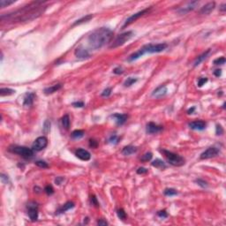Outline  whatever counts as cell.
<instances>
[{"label":"cell","mask_w":226,"mask_h":226,"mask_svg":"<svg viewBox=\"0 0 226 226\" xmlns=\"http://www.w3.org/2000/svg\"><path fill=\"white\" fill-rule=\"evenodd\" d=\"M195 110V107H192V108H190L188 110H187V114H192L193 113V111Z\"/></svg>","instance_id":"obj_53"},{"label":"cell","mask_w":226,"mask_h":226,"mask_svg":"<svg viewBox=\"0 0 226 226\" xmlns=\"http://www.w3.org/2000/svg\"><path fill=\"white\" fill-rule=\"evenodd\" d=\"M137 81H138V79H137L136 78H133V77H129L125 79V81L124 82V85L125 87H131L132 85H133L134 83H136Z\"/></svg>","instance_id":"obj_29"},{"label":"cell","mask_w":226,"mask_h":226,"mask_svg":"<svg viewBox=\"0 0 226 226\" xmlns=\"http://www.w3.org/2000/svg\"><path fill=\"white\" fill-rule=\"evenodd\" d=\"M85 134V132L83 130H74L72 133V139H80L82 138Z\"/></svg>","instance_id":"obj_28"},{"label":"cell","mask_w":226,"mask_h":226,"mask_svg":"<svg viewBox=\"0 0 226 226\" xmlns=\"http://www.w3.org/2000/svg\"><path fill=\"white\" fill-rule=\"evenodd\" d=\"M75 156L82 161H88L90 160L91 158V155L90 153L88 152L87 150H85L83 148H79L75 151Z\"/></svg>","instance_id":"obj_16"},{"label":"cell","mask_w":226,"mask_h":226,"mask_svg":"<svg viewBox=\"0 0 226 226\" xmlns=\"http://www.w3.org/2000/svg\"><path fill=\"white\" fill-rule=\"evenodd\" d=\"M35 97V95L34 93H27L25 97H24V102L23 105L26 107H30L33 105L34 103V100Z\"/></svg>","instance_id":"obj_19"},{"label":"cell","mask_w":226,"mask_h":226,"mask_svg":"<svg viewBox=\"0 0 226 226\" xmlns=\"http://www.w3.org/2000/svg\"><path fill=\"white\" fill-rule=\"evenodd\" d=\"M48 145V139L45 136H40L34 141L32 145V149L34 151H41L44 149Z\"/></svg>","instance_id":"obj_8"},{"label":"cell","mask_w":226,"mask_h":226,"mask_svg":"<svg viewBox=\"0 0 226 226\" xmlns=\"http://www.w3.org/2000/svg\"><path fill=\"white\" fill-rule=\"evenodd\" d=\"M50 128H51V122L49 120H46L44 124H43V131L45 134H47L48 133L50 132Z\"/></svg>","instance_id":"obj_34"},{"label":"cell","mask_w":226,"mask_h":226,"mask_svg":"<svg viewBox=\"0 0 226 226\" xmlns=\"http://www.w3.org/2000/svg\"><path fill=\"white\" fill-rule=\"evenodd\" d=\"M74 55L77 58L81 59V60L87 59L90 56V54H89V52H88V51L86 50L85 48L82 46H79L76 48V50L74 51Z\"/></svg>","instance_id":"obj_11"},{"label":"cell","mask_w":226,"mask_h":226,"mask_svg":"<svg viewBox=\"0 0 226 226\" xmlns=\"http://www.w3.org/2000/svg\"><path fill=\"white\" fill-rule=\"evenodd\" d=\"M74 208V203L72 202V201H67L66 203H64L62 207H60L58 210H56V215H60V214H63L64 212H66L69 209Z\"/></svg>","instance_id":"obj_20"},{"label":"cell","mask_w":226,"mask_h":226,"mask_svg":"<svg viewBox=\"0 0 226 226\" xmlns=\"http://www.w3.org/2000/svg\"><path fill=\"white\" fill-rule=\"evenodd\" d=\"M28 214L32 222H35L38 219V205L35 201H30L27 205Z\"/></svg>","instance_id":"obj_7"},{"label":"cell","mask_w":226,"mask_h":226,"mask_svg":"<svg viewBox=\"0 0 226 226\" xmlns=\"http://www.w3.org/2000/svg\"><path fill=\"white\" fill-rule=\"evenodd\" d=\"M61 87H62V84H60V83H58V84H55V85H53V86H51V87H49L44 88L43 92H44L45 95H51V94H53V93H55V92H56V91H58Z\"/></svg>","instance_id":"obj_23"},{"label":"cell","mask_w":226,"mask_h":226,"mask_svg":"<svg viewBox=\"0 0 226 226\" xmlns=\"http://www.w3.org/2000/svg\"><path fill=\"white\" fill-rule=\"evenodd\" d=\"M90 201H91L92 205H94L95 207H96V208L99 207V202H98V200H97V198H96L95 195H92L90 197Z\"/></svg>","instance_id":"obj_41"},{"label":"cell","mask_w":226,"mask_h":226,"mask_svg":"<svg viewBox=\"0 0 226 226\" xmlns=\"http://www.w3.org/2000/svg\"><path fill=\"white\" fill-rule=\"evenodd\" d=\"M72 105L75 108H82L85 106V103L83 102H74L72 103Z\"/></svg>","instance_id":"obj_45"},{"label":"cell","mask_w":226,"mask_h":226,"mask_svg":"<svg viewBox=\"0 0 226 226\" xmlns=\"http://www.w3.org/2000/svg\"><path fill=\"white\" fill-rule=\"evenodd\" d=\"M189 127L192 130H197V131H202L206 128V122L203 120H196L192 121V122L189 123Z\"/></svg>","instance_id":"obj_14"},{"label":"cell","mask_w":226,"mask_h":226,"mask_svg":"<svg viewBox=\"0 0 226 226\" xmlns=\"http://www.w3.org/2000/svg\"><path fill=\"white\" fill-rule=\"evenodd\" d=\"M164 129V127L162 125H158L153 122H149L147 125L146 127V132L148 134H154V133H157L159 132H161Z\"/></svg>","instance_id":"obj_12"},{"label":"cell","mask_w":226,"mask_h":226,"mask_svg":"<svg viewBox=\"0 0 226 226\" xmlns=\"http://www.w3.org/2000/svg\"><path fill=\"white\" fill-rule=\"evenodd\" d=\"M164 195L166 196H170V197H171V196H175L177 194V191L174 188H166L164 191Z\"/></svg>","instance_id":"obj_30"},{"label":"cell","mask_w":226,"mask_h":226,"mask_svg":"<svg viewBox=\"0 0 226 226\" xmlns=\"http://www.w3.org/2000/svg\"><path fill=\"white\" fill-rule=\"evenodd\" d=\"M61 123H62V125L64 128L66 129H69L70 127V118H69V115H64L62 118H61Z\"/></svg>","instance_id":"obj_27"},{"label":"cell","mask_w":226,"mask_h":226,"mask_svg":"<svg viewBox=\"0 0 226 226\" xmlns=\"http://www.w3.org/2000/svg\"><path fill=\"white\" fill-rule=\"evenodd\" d=\"M97 224H98V225H108V223H107L105 220L100 219V220L97 221Z\"/></svg>","instance_id":"obj_52"},{"label":"cell","mask_w":226,"mask_h":226,"mask_svg":"<svg viewBox=\"0 0 226 226\" xmlns=\"http://www.w3.org/2000/svg\"><path fill=\"white\" fill-rule=\"evenodd\" d=\"M137 148L134 147V146H131V145H129V146H125V148H123L122 151H121V153L125 156H131V155H133L135 154V153L137 152Z\"/></svg>","instance_id":"obj_21"},{"label":"cell","mask_w":226,"mask_h":226,"mask_svg":"<svg viewBox=\"0 0 226 226\" xmlns=\"http://www.w3.org/2000/svg\"><path fill=\"white\" fill-rule=\"evenodd\" d=\"M110 118L114 119V121L118 125H122L127 120L128 115L127 114H120V113H115V114L111 115Z\"/></svg>","instance_id":"obj_15"},{"label":"cell","mask_w":226,"mask_h":226,"mask_svg":"<svg viewBox=\"0 0 226 226\" xmlns=\"http://www.w3.org/2000/svg\"><path fill=\"white\" fill-rule=\"evenodd\" d=\"M150 9H151V8H147V9H143V10H141V11H140V12H136V13L131 15L130 17L127 18L126 20L125 21V24L123 25V28H125V27L129 26V25H130V24H132L133 22L136 21L137 20H139L141 17H142V16H144L147 12H148Z\"/></svg>","instance_id":"obj_9"},{"label":"cell","mask_w":226,"mask_h":226,"mask_svg":"<svg viewBox=\"0 0 226 226\" xmlns=\"http://www.w3.org/2000/svg\"><path fill=\"white\" fill-rule=\"evenodd\" d=\"M210 53V50H207L205 52H203L202 54H200L198 58L195 59V61H194V63H193V66L194 67H196V66H198L199 64H200V63L201 62H203L207 58H208V54Z\"/></svg>","instance_id":"obj_22"},{"label":"cell","mask_w":226,"mask_h":226,"mask_svg":"<svg viewBox=\"0 0 226 226\" xmlns=\"http://www.w3.org/2000/svg\"><path fill=\"white\" fill-rule=\"evenodd\" d=\"M214 75L216 77H220L222 75V70L221 69H216L214 71Z\"/></svg>","instance_id":"obj_50"},{"label":"cell","mask_w":226,"mask_h":226,"mask_svg":"<svg viewBox=\"0 0 226 226\" xmlns=\"http://www.w3.org/2000/svg\"><path fill=\"white\" fill-rule=\"evenodd\" d=\"M198 5H199V2L198 1L190 2V3H188L185 6H183V7L180 8V9L177 10V12H179L180 14H185V13H187V12H189L190 11H192L193 9H195L196 6Z\"/></svg>","instance_id":"obj_17"},{"label":"cell","mask_w":226,"mask_h":226,"mask_svg":"<svg viewBox=\"0 0 226 226\" xmlns=\"http://www.w3.org/2000/svg\"><path fill=\"white\" fill-rule=\"evenodd\" d=\"M35 164L40 167V168H43V169H47V168H49V164H48L46 162H44V161H36L35 162Z\"/></svg>","instance_id":"obj_36"},{"label":"cell","mask_w":226,"mask_h":226,"mask_svg":"<svg viewBox=\"0 0 226 226\" xmlns=\"http://www.w3.org/2000/svg\"><path fill=\"white\" fill-rule=\"evenodd\" d=\"M160 152L165 156V158L167 159L168 163L170 164H171L173 166H177V167L182 166L185 164V161L181 156L175 154V153L166 150V149H160Z\"/></svg>","instance_id":"obj_4"},{"label":"cell","mask_w":226,"mask_h":226,"mask_svg":"<svg viewBox=\"0 0 226 226\" xmlns=\"http://www.w3.org/2000/svg\"><path fill=\"white\" fill-rule=\"evenodd\" d=\"M226 4H223V5H221V6H220V11L221 12H225V10H226Z\"/></svg>","instance_id":"obj_54"},{"label":"cell","mask_w":226,"mask_h":226,"mask_svg":"<svg viewBox=\"0 0 226 226\" xmlns=\"http://www.w3.org/2000/svg\"><path fill=\"white\" fill-rule=\"evenodd\" d=\"M92 18H93V15H91V14L86 15V16H84V17H82L81 19H79V20H76V21L74 23V26L80 25V24H82V23H84V22H87V21H89V20H90Z\"/></svg>","instance_id":"obj_25"},{"label":"cell","mask_w":226,"mask_h":226,"mask_svg":"<svg viewBox=\"0 0 226 226\" xmlns=\"http://www.w3.org/2000/svg\"><path fill=\"white\" fill-rule=\"evenodd\" d=\"M148 169L144 168V167H141L137 170V174H140V175H143V174H147L148 173Z\"/></svg>","instance_id":"obj_46"},{"label":"cell","mask_w":226,"mask_h":226,"mask_svg":"<svg viewBox=\"0 0 226 226\" xmlns=\"http://www.w3.org/2000/svg\"><path fill=\"white\" fill-rule=\"evenodd\" d=\"M208 82V78H200L198 80V87H201Z\"/></svg>","instance_id":"obj_42"},{"label":"cell","mask_w":226,"mask_h":226,"mask_svg":"<svg viewBox=\"0 0 226 226\" xmlns=\"http://www.w3.org/2000/svg\"><path fill=\"white\" fill-rule=\"evenodd\" d=\"M113 37V31L108 28H100L93 31L87 38L88 45L93 50H99L109 43Z\"/></svg>","instance_id":"obj_2"},{"label":"cell","mask_w":226,"mask_h":226,"mask_svg":"<svg viewBox=\"0 0 226 226\" xmlns=\"http://www.w3.org/2000/svg\"><path fill=\"white\" fill-rule=\"evenodd\" d=\"M47 6L44 5V2H33L19 10H16L8 14L1 15V21L4 23H17L33 20L39 16H41Z\"/></svg>","instance_id":"obj_1"},{"label":"cell","mask_w":226,"mask_h":226,"mask_svg":"<svg viewBox=\"0 0 226 226\" xmlns=\"http://www.w3.org/2000/svg\"><path fill=\"white\" fill-rule=\"evenodd\" d=\"M111 91H112L111 87H107L102 91L101 95L102 96V97H108V96H110L111 95Z\"/></svg>","instance_id":"obj_38"},{"label":"cell","mask_w":226,"mask_h":226,"mask_svg":"<svg viewBox=\"0 0 226 226\" xmlns=\"http://www.w3.org/2000/svg\"><path fill=\"white\" fill-rule=\"evenodd\" d=\"M44 192L47 193L48 195H51V194H53V193H54V189H53V187H52V185H46L45 188H44Z\"/></svg>","instance_id":"obj_37"},{"label":"cell","mask_w":226,"mask_h":226,"mask_svg":"<svg viewBox=\"0 0 226 226\" xmlns=\"http://www.w3.org/2000/svg\"><path fill=\"white\" fill-rule=\"evenodd\" d=\"M166 94H167V87H166V86L162 85V86L156 87V89L153 91L152 96L153 97L157 98V99H160V98L164 97V96H165Z\"/></svg>","instance_id":"obj_13"},{"label":"cell","mask_w":226,"mask_h":226,"mask_svg":"<svg viewBox=\"0 0 226 226\" xmlns=\"http://www.w3.org/2000/svg\"><path fill=\"white\" fill-rule=\"evenodd\" d=\"M119 140H120V138H119V137H118V135L113 134V135H111V136L110 137V138H109L108 141H109L110 144H114V145H116V144L118 143Z\"/></svg>","instance_id":"obj_33"},{"label":"cell","mask_w":226,"mask_h":226,"mask_svg":"<svg viewBox=\"0 0 226 226\" xmlns=\"http://www.w3.org/2000/svg\"><path fill=\"white\" fill-rule=\"evenodd\" d=\"M167 47H168L167 43H157V44L149 43V44H146V45H144L143 47H141L138 51L134 52L133 54H132L130 56H129L128 61L129 62L135 61L137 59H139L140 58H141L142 56H144L145 54H147V53L151 54V53L162 52V51H164V50L167 49Z\"/></svg>","instance_id":"obj_3"},{"label":"cell","mask_w":226,"mask_h":226,"mask_svg":"<svg viewBox=\"0 0 226 226\" xmlns=\"http://www.w3.org/2000/svg\"><path fill=\"white\" fill-rule=\"evenodd\" d=\"M16 1H14V0H12V1H6V0H1L0 1V5H1V7H5V6H8V5H12L14 4Z\"/></svg>","instance_id":"obj_39"},{"label":"cell","mask_w":226,"mask_h":226,"mask_svg":"<svg viewBox=\"0 0 226 226\" xmlns=\"http://www.w3.org/2000/svg\"><path fill=\"white\" fill-rule=\"evenodd\" d=\"M214 64H215V66H219V64H225V58H223V56H222V58H216L214 60Z\"/></svg>","instance_id":"obj_40"},{"label":"cell","mask_w":226,"mask_h":226,"mask_svg":"<svg viewBox=\"0 0 226 226\" xmlns=\"http://www.w3.org/2000/svg\"><path fill=\"white\" fill-rule=\"evenodd\" d=\"M151 165L159 170H165L167 168V164L161 159H156L151 163Z\"/></svg>","instance_id":"obj_24"},{"label":"cell","mask_w":226,"mask_h":226,"mask_svg":"<svg viewBox=\"0 0 226 226\" xmlns=\"http://www.w3.org/2000/svg\"><path fill=\"white\" fill-rule=\"evenodd\" d=\"M123 72H124L123 68H122V67H120V66L116 67V68L113 69V74H122Z\"/></svg>","instance_id":"obj_47"},{"label":"cell","mask_w":226,"mask_h":226,"mask_svg":"<svg viewBox=\"0 0 226 226\" xmlns=\"http://www.w3.org/2000/svg\"><path fill=\"white\" fill-rule=\"evenodd\" d=\"M1 180L4 184H7V181H8V177L7 176H5V174H1Z\"/></svg>","instance_id":"obj_51"},{"label":"cell","mask_w":226,"mask_h":226,"mask_svg":"<svg viewBox=\"0 0 226 226\" xmlns=\"http://www.w3.org/2000/svg\"><path fill=\"white\" fill-rule=\"evenodd\" d=\"M89 146L91 147V148H97V146H98V142L96 141L95 140H90L89 141Z\"/></svg>","instance_id":"obj_48"},{"label":"cell","mask_w":226,"mask_h":226,"mask_svg":"<svg viewBox=\"0 0 226 226\" xmlns=\"http://www.w3.org/2000/svg\"><path fill=\"white\" fill-rule=\"evenodd\" d=\"M152 157H153L152 153L151 152H147L141 156V162H148V161H150L152 159Z\"/></svg>","instance_id":"obj_32"},{"label":"cell","mask_w":226,"mask_h":226,"mask_svg":"<svg viewBox=\"0 0 226 226\" xmlns=\"http://www.w3.org/2000/svg\"><path fill=\"white\" fill-rule=\"evenodd\" d=\"M117 215H118V217L119 219H121V220H125L126 219V217H127V215H126V213H125V211L124 210L123 208H119V209H118L117 210Z\"/></svg>","instance_id":"obj_31"},{"label":"cell","mask_w":226,"mask_h":226,"mask_svg":"<svg viewBox=\"0 0 226 226\" xmlns=\"http://www.w3.org/2000/svg\"><path fill=\"white\" fill-rule=\"evenodd\" d=\"M10 151L14 153L16 155H19L24 158H31L34 156V150L32 148H28L27 147H22V146H14L10 148Z\"/></svg>","instance_id":"obj_6"},{"label":"cell","mask_w":226,"mask_h":226,"mask_svg":"<svg viewBox=\"0 0 226 226\" xmlns=\"http://www.w3.org/2000/svg\"><path fill=\"white\" fill-rule=\"evenodd\" d=\"M133 31H127V32H124V33L118 35L115 40L113 41V43H111V45L110 46V49H115V48H118V47H120L124 45L127 41H129L132 36H133Z\"/></svg>","instance_id":"obj_5"},{"label":"cell","mask_w":226,"mask_h":226,"mask_svg":"<svg viewBox=\"0 0 226 226\" xmlns=\"http://www.w3.org/2000/svg\"><path fill=\"white\" fill-rule=\"evenodd\" d=\"M195 183H197V185H199L200 187H202V188H207L208 187V183L203 180V179H195Z\"/></svg>","instance_id":"obj_35"},{"label":"cell","mask_w":226,"mask_h":226,"mask_svg":"<svg viewBox=\"0 0 226 226\" xmlns=\"http://www.w3.org/2000/svg\"><path fill=\"white\" fill-rule=\"evenodd\" d=\"M157 215L161 218H167L168 217V213L166 212V210H160L157 212Z\"/></svg>","instance_id":"obj_44"},{"label":"cell","mask_w":226,"mask_h":226,"mask_svg":"<svg viewBox=\"0 0 226 226\" xmlns=\"http://www.w3.org/2000/svg\"><path fill=\"white\" fill-rule=\"evenodd\" d=\"M215 2H209L207 5H205L203 7H201V9L200 10V13L208 15L215 9Z\"/></svg>","instance_id":"obj_18"},{"label":"cell","mask_w":226,"mask_h":226,"mask_svg":"<svg viewBox=\"0 0 226 226\" xmlns=\"http://www.w3.org/2000/svg\"><path fill=\"white\" fill-rule=\"evenodd\" d=\"M64 180V179L63 177H58L55 179V183H56V185H60V184H62V182Z\"/></svg>","instance_id":"obj_49"},{"label":"cell","mask_w":226,"mask_h":226,"mask_svg":"<svg viewBox=\"0 0 226 226\" xmlns=\"http://www.w3.org/2000/svg\"><path fill=\"white\" fill-rule=\"evenodd\" d=\"M219 152L220 151L217 148L210 147V148H208V149H206L205 151H203L202 153H201L200 156V158L202 159V160L212 158V157H215V156H216L217 155H218Z\"/></svg>","instance_id":"obj_10"},{"label":"cell","mask_w":226,"mask_h":226,"mask_svg":"<svg viewBox=\"0 0 226 226\" xmlns=\"http://www.w3.org/2000/svg\"><path fill=\"white\" fill-rule=\"evenodd\" d=\"M215 133L216 135H222L223 133V129L222 127V125H216V127H215Z\"/></svg>","instance_id":"obj_43"},{"label":"cell","mask_w":226,"mask_h":226,"mask_svg":"<svg viewBox=\"0 0 226 226\" xmlns=\"http://www.w3.org/2000/svg\"><path fill=\"white\" fill-rule=\"evenodd\" d=\"M15 93V90L11 89V88H7V87H2L0 89V95L2 96H6V95H11Z\"/></svg>","instance_id":"obj_26"}]
</instances>
